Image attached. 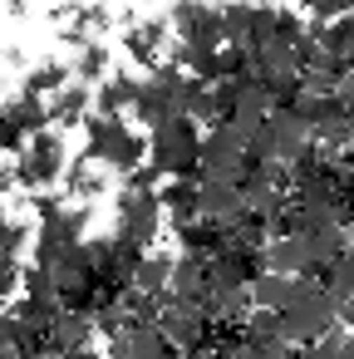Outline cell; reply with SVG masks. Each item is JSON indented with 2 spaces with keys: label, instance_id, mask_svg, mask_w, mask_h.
<instances>
[{
  "label": "cell",
  "instance_id": "1",
  "mask_svg": "<svg viewBox=\"0 0 354 359\" xmlns=\"http://www.w3.org/2000/svg\"><path fill=\"white\" fill-rule=\"evenodd\" d=\"M148 158H153V168L158 172H168V177H202L197 168H202V133H197V118H168V123H158L153 128V138H148Z\"/></svg>",
  "mask_w": 354,
  "mask_h": 359
},
{
  "label": "cell",
  "instance_id": "2",
  "mask_svg": "<svg viewBox=\"0 0 354 359\" xmlns=\"http://www.w3.org/2000/svg\"><path fill=\"white\" fill-rule=\"evenodd\" d=\"M315 148V128L295 114V109H275L256 133H251V158L256 163H280L290 168L295 158H305Z\"/></svg>",
  "mask_w": 354,
  "mask_h": 359
},
{
  "label": "cell",
  "instance_id": "3",
  "mask_svg": "<svg viewBox=\"0 0 354 359\" xmlns=\"http://www.w3.org/2000/svg\"><path fill=\"white\" fill-rule=\"evenodd\" d=\"M84 128H89V158H94V163H109V168H118V172H133V168L143 163V143L123 128L118 114H94Z\"/></svg>",
  "mask_w": 354,
  "mask_h": 359
},
{
  "label": "cell",
  "instance_id": "4",
  "mask_svg": "<svg viewBox=\"0 0 354 359\" xmlns=\"http://www.w3.org/2000/svg\"><path fill=\"white\" fill-rule=\"evenodd\" d=\"M60 172H69V168H64V143H60V133L40 128V133L25 143L20 163H15V182H25V187H55Z\"/></svg>",
  "mask_w": 354,
  "mask_h": 359
},
{
  "label": "cell",
  "instance_id": "5",
  "mask_svg": "<svg viewBox=\"0 0 354 359\" xmlns=\"http://www.w3.org/2000/svg\"><path fill=\"white\" fill-rule=\"evenodd\" d=\"M236 163H256L251 158V128L236 123V118H222L202 138V172H222V168H236Z\"/></svg>",
  "mask_w": 354,
  "mask_h": 359
},
{
  "label": "cell",
  "instance_id": "6",
  "mask_svg": "<svg viewBox=\"0 0 354 359\" xmlns=\"http://www.w3.org/2000/svg\"><path fill=\"white\" fill-rule=\"evenodd\" d=\"M158 226H163V197L158 192H123V202H118V241L153 246Z\"/></svg>",
  "mask_w": 354,
  "mask_h": 359
},
{
  "label": "cell",
  "instance_id": "7",
  "mask_svg": "<svg viewBox=\"0 0 354 359\" xmlns=\"http://www.w3.org/2000/svg\"><path fill=\"white\" fill-rule=\"evenodd\" d=\"M172 354L182 349H172L153 320H128L118 334H109V359H172Z\"/></svg>",
  "mask_w": 354,
  "mask_h": 359
},
{
  "label": "cell",
  "instance_id": "8",
  "mask_svg": "<svg viewBox=\"0 0 354 359\" xmlns=\"http://www.w3.org/2000/svg\"><path fill=\"white\" fill-rule=\"evenodd\" d=\"M197 212H202V222H212V226H236L241 217H246V197H241V187H231V182H217V177H197Z\"/></svg>",
  "mask_w": 354,
  "mask_h": 359
},
{
  "label": "cell",
  "instance_id": "9",
  "mask_svg": "<svg viewBox=\"0 0 354 359\" xmlns=\"http://www.w3.org/2000/svg\"><path fill=\"white\" fill-rule=\"evenodd\" d=\"M168 25L177 30V40H207V45H222L226 40L222 35V11L202 6V0H177L172 15H168Z\"/></svg>",
  "mask_w": 354,
  "mask_h": 359
},
{
  "label": "cell",
  "instance_id": "10",
  "mask_svg": "<svg viewBox=\"0 0 354 359\" xmlns=\"http://www.w3.org/2000/svg\"><path fill=\"white\" fill-rule=\"evenodd\" d=\"M261 261H266V271H285V276L315 271V261H310V236H305V231H275V236L261 246Z\"/></svg>",
  "mask_w": 354,
  "mask_h": 359
},
{
  "label": "cell",
  "instance_id": "11",
  "mask_svg": "<svg viewBox=\"0 0 354 359\" xmlns=\"http://www.w3.org/2000/svg\"><path fill=\"white\" fill-rule=\"evenodd\" d=\"M158 330L168 334V344H172V349H182V354H187V349H197V344L207 339V334H202V330H207V315H202L197 305L168 300V305H163V315H158Z\"/></svg>",
  "mask_w": 354,
  "mask_h": 359
},
{
  "label": "cell",
  "instance_id": "12",
  "mask_svg": "<svg viewBox=\"0 0 354 359\" xmlns=\"http://www.w3.org/2000/svg\"><path fill=\"white\" fill-rule=\"evenodd\" d=\"M94 315L89 310H74V305H64L60 315H55V325H50V349H60V354H69V349H84V344H94Z\"/></svg>",
  "mask_w": 354,
  "mask_h": 359
},
{
  "label": "cell",
  "instance_id": "13",
  "mask_svg": "<svg viewBox=\"0 0 354 359\" xmlns=\"http://www.w3.org/2000/svg\"><path fill=\"white\" fill-rule=\"evenodd\" d=\"M168 20H143V25H128L123 30V50L138 60V65H153L158 69V60H163V45H168Z\"/></svg>",
  "mask_w": 354,
  "mask_h": 359
},
{
  "label": "cell",
  "instance_id": "14",
  "mask_svg": "<svg viewBox=\"0 0 354 359\" xmlns=\"http://www.w3.org/2000/svg\"><path fill=\"white\" fill-rule=\"evenodd\" d=\"M158 197H163V212L172 217V226H177V231H182V226H192V222L202 217V212H197V177H172Z\"/></svg>",
  "mask_w": 354,
  "mask_h": 359
},
{
  "label": "cell",
  "instance_id": "15",
  "mask_svg": "<svg viewBox=\"0 0 354 359\" xmlns=\"http://www.w3.org/2000/svg\"><path fill=\"white\" fill-rule=\"evenodd\" d=\"M295 295V276L285 271H256L251 276V305L256 310H285Z\"/></svg>",
  "mask_w": 354,
  "mask_h": 359
},
{
  "label": "cell",
  "instance_id": "16",
  "mask_svg": "<svg viewBox=\"0 0 354 359\" xmlns=\"http://www.w3.org/2000/svg\"><path fill=\"white\" fill-rule=\"evenodd\" d=\"M310 35L325 45V55H334L339 65L354 60V11L339 15V20H310Z\"/></svg>",
  "mask_w": 354,
  "mask_h": 359
},
{
  "label": "cell",
  "instance_id": "17",
  "mask_svg": "<svg viewBox=\"0 0 354 359\" xmlns=\"http://www.w3.org/2000/svg\"><path fill=\"white\" fill-rule=\"evenodd\" d=\"M89 104H94V94H89L84 84H64V89L50 99V123H55V128L89 123Z\"/></svg>",
  "mask_w": 354,
  "mask_h": 359
},
{
  "label": "cell",
  "instance_id": "18",
  "mask_svg": "<svg viewBox=\"0 0 354 359\" xmlns=\"http://www.w3.org/2000/svg\"><path fill=\"white\" fill-rule=\"evenodd\" d=\"M310 236V261H315V271H329L354 241H349V231H344V222H329V226H320V231H305Z\"/></svg>",
  "mask_w": 354,
  "mask_h": 359
},
{
  "label": "cell",
  "instance_id": "19",
  "mask_svg": "<svg viewBox=\"0 0 354 359\" xmlns=\"http://www.w3.org/2000/svg\"><path fill=\"white\" fill-rule=\"evenodd\" d=\"M222 35H226V45L256 50V6H246V0H231V6L222 11Z\"/></svg>",
  "mask_w": 354,
  "mask_h": 359
},
{
  "label": "cell",
  "instance_id": "20",
  "mask_svg": "<svg viewBox=\"0 0 354 359\" xmlns=\"http://www.w3.org/2000/svg\"><path fill=\"white\" fill-rule=\"evenodd\" d=\"M310 128H325V123H334V118H344V99L339 94H295V104H290Z\"/></svg>",
  "mask_w": 354,
  "mask_h": 359
},
{
  "label": "cell",
  "instance_id": "21",
  "mask_svg": "<svg viewBox=\"0 0 354 359\" xmlns=\"http://www.w3.org/2000/svg\"><path fill=\"white\" fill-rule=\"evenodd\" d=\"M168 285H172V256H143L138 271H133V290L168 300Z\"/></svg>",
  "mask_w": 354,
  "mask_h": 359
},
{
  "label": "cell",
  "instance_id": "22",
  "mask_svg": "<svg viewBox=\"0 0 354 359\" xmlns=\"http://www.w3.org/2000/svg\"><path fill=\"white\" fill-rule=\"evenodd\" d=\"M133 99H138V84L123 79V74H114V79L94 94V109H99V114H123V109H133Z\"/></svg>",
  "mask_w": 354,
  "mask_h": 359
},
{
  "label": "cell",
  "instance_id": "23",
  "mask_svg": "<svg viewBox=\"0 0 354 359\" xmlns=\"http://www.w3.org/2000/svg\"><path fill=\"white\" fill-rule=\"evenodd\" d=\"M310 359H354V330H329L310 344Z\"/></svg>",
  "mask_w": 354,
  "mask_h": 359
},
{
  "label": "cell",
  "instance_id": "24",
  "mask_svg": "<svg viewBox=\"0 0 354 359\" xmlns=\"http://www.w3.org/2000/svg\"><path fill=\"white\" fill-rule=\"evenodd\" d=\"M325 285H329V295L334 300H354V246L325 271Z\"/></svg>",
  "mask_w": 354,
  "mask_h": 359
},
{
  "label": "cell",
  "instance_id": "25",
  "mask_svg": "<svg viewBox=\"0 0 354 359\" xmlns=\"http://www.w3.org/2000/svg\"><path fill=\"white\" fill-rule=\"evenodd\" d=\"M25 143H30V128H25L20 114L6 104V109H0V148H6V153H25Z\"/></svg>",
  "mask_w": 354,
  "mask_h": 359
},
{
  "label": "cell",
  "instance_id": "26",
  "mask_svg": "<svg viewBox=\"0 0 354 359\" xmlns=\"http://www.w3.org/2000/svg\"><path fill=\"white\" fill-rule=\"evenodd\" d=\"M25 330L15 315H0V359H25Z\"/></svg>",
  "mask_w": 354,
  "mask_h": 359
},
{
  "label": "cell",
  "instance_id": "27",
  "mask_svg": "<svg viewBox=\"0 0 354 359\" xmlns=\"http://www.w3.org/2000/svg\"><path fill=\"white\" fill-rule=\"evenodd\" d=\"M69 84V74L60 69V65H45V69H35L30 79H25V94H40V99H50V94H60Z\"/></svg>",
  "mask_w": 354,
  "mask_h": 359
},
{
  "label": "cell",
  "instance_id": "28",
  "mask_svg": "<svg viewBox=\"0 0 354 359\" xmlns=\"http://www.w3.org/2000/svg\"><path fill=\"white\" fill-rule=\"evenodd\" d=\"M99 187H104V177L94 172V158H84V163L69 168V192H74V197H94Z\"/></svg>",
  "mask_w": 354,
  "mask_h": 359
},
{
  "label": "cell",
  "instance_id": "29",
  "mask_svg": "<svg viewBox=\"0 0 354 359\" xmlns=\"http://www.w3.org/2000/svg\"><path fill=\"white\" fill-rule=\"evenodd\" d=\"M104 65H109V55H104V45H84L79 50V79H94V74H104Z\"/></svg>",
  "mask_w": 354,
  "mask_h": 359
},
{
  "label": "cell",
  "instance_id": "30",
  "mask_svg": "<svg viewBox=\"0 0 354 359\" xmlns=\"http://www.w3.org/2000/svg\"><path fill=\"white\" fill-rule=\"evenodd\" d=\"M305 11H310L315 20H339V15L354 11V0H305Z\"/></svg>",
  "mask_w": 354,
  "mask_h": 359
},
{
  "label": "cell",
  "instance_id": "31",
  "mask_svg": "<svg viewBox=\"0 0 354 359\" xmlns=\"http://www.w3.org/2000/svg\"><path fill=\"white\" fill-rule=\"evenodd\" d=\"M334 94L344 99V109H354V60L339 69V84H334Z\"/></svg>",
  "mask_w": 354,
  "mask_h": 359
},
{
  "label": "cell",
  "instance_id": "32",
  "mask_svg": "<svg viewBox=\"0 0 354 359\" xmlns=\"http://www.w3.org/2000/svg\"><path fill=\"white\" fill-rule=\"evenodd\" d=\"M64 359H99V354H94V344H84V349H69Z\"/></svg>",
  "mask_w": 354,
  "mask_h": 359
},
{
  "label": "cell",
  "instance_id": "33",
  "mask_svg": "<svg viewBox=\"0 0 354 359\" xmlns=\"http://www.w3.org/2000/svg\"><path fill=\"white\" fill-rule=\"evenodd\" d=\"M6 187H11V172H6V168H0V192H6Z\"/></svg>",
  "mask_w": 354,
  "mask_h": 359
}]
</instances>
